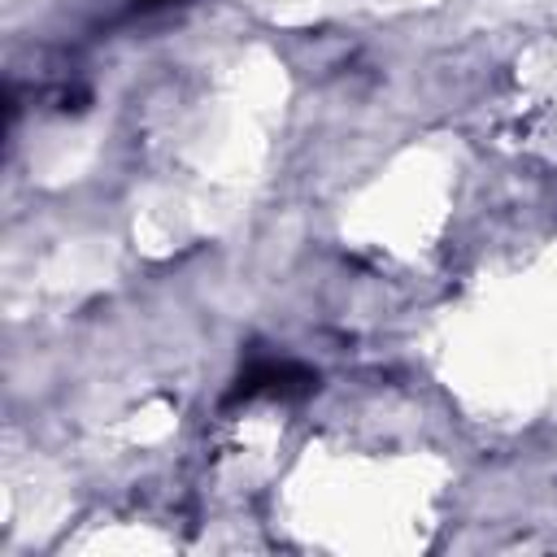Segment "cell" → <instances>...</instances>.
Here are the masks:
<instances>
[{
	"label": "cell",
	"instance_id": "7a4b0ae2",
	"mask_svg": "<svg viewBox=\"0 0 557 557\" xmlns=\"http://www.w3.org/2000/svg\"><path fill=\"white\" fill-rule=\"evenodd\" d=\"M165 4H174V0H131L135 13H152V9H165Z\"/></svg>",
	"mask_w": 557,
	"mask_h": 557
},
{
	"label": "cell",
	"instance_id": "6da1fadb",
	"mask_svg": "<svg viewBox=\"0 0 557 557\" xmlns=\"http://www.w3.org/2000/svg\"><path fill=\"white\" fill-rule=\"evenodd\" d=\"M309 392H318V370H309V366H300V361L257 357V361H248V366L235 374V383H231V392H226V405L261 400V396H270V400H300V396H309Z\"/></svg>",
	"mask_w": 557,
	"mask_h": 557
}]
</instances>
